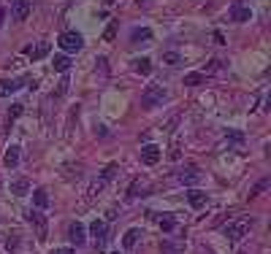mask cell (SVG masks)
I'll return each mask as SVG.
<instances>
[{
    "label": "cell",
    "instance_id": "obj_1",
    "mask_svg": "<svg viewBox=\"0 0 271 254\" xmlns=\"http://www.w3.org/2000/svg\"><path fill=\"white\" fill-rule=\"evenodd\" d=\"M252 225H255L252 216H244V219L228 222V225H225V230H223L225 241H228V243H239V241H242V238L247 235L249 230H252Z\"/></svg>",
    "mask_w": 271,
    "mask_h": 254
},
{
    "label": "cell",
    "instance_id": "obj_2",
    "mask_svg": "<svg viewBox=\"0 0 271 254\" xmlns=\"http://www.w3.org/2000/svg\"><path fill=\"white\" fill-rule=\"evenodd\" d=\"M168 98V92H165L160 84H149L147 89L141 92V108H158V106H163V100Z\"/></svg>",
    "mask_w": 271,
    "mask_h": 254
},
{
    "label": "cell",
    "instance_id": "obj_3",
    "mask_svg": "<svg viewBox=\"0 0 271 254\" xmlns=\"http://www.w3.org/2000/svg\"><path fill=\"white\" fill-rule=\"evenodd\" d=\"M60 49H63V52H68V54H73V52H79V49L84 46V38L82 35L76 33V30H68V33H63L60 35Z\"/></svg>",
    "mask_w": 271,
    "mask_h": 254
},
{
    "label": "cell",
    "instance_id": "obj_4",
    "mask_svg": "<svg viewBox=\"0 0 271 254\" xmlns=\"http://www.w3.org/2000/svg\"><path fill=\"white\" fill-rule=\"evenodd\" d=\"M106 233H109V227H106V222L103 219H95L92 225H90V235H92V241H95V249H103L106 246Z\"/></svg>",
    "mask_w": 271,
    "mask_h": 254
},
{
    "label": "cell",
    "instance_id": "obj_5",
    "mask_svg": "<svg viewBox=\"0 0 271 254\" xmlns=\"http://www.w3.org/2000/svg\"><path fill=\"white\" fill-rule=\"evenodd\" d=\"M160 157H163V149L158 144H144L141 146V162L144 165H158Z\"/></svg>",
    "mask_w": 271,
    "mask_h": 254
},
{
    "label": "cell",
    "instance_id": "obj_6",
    "mask_svg": "<svg viewBox=\"0 0 271 254\" xmlns=\"http://www.w3.org/2000/svg\"><path fill=\"white\" fill-rule=\"evenodd\" d=\"M177 179H179V184H184V187H195L201 179H203V173H201L195 165H190V168H184V170H179Z\"/></svg>",
    "mask_w": 271,
    "mask_h": 254
},
{
    "label": "cell",
    "instance_id": "obj_7",
    "mask_svg": "<svg viewBox=\"0 0 271 254\" xmlns=\"http://www.w3.org/2000/svg\"><path fill=\"white\" fill-rule=\"evenodd\" d=\"M230 19H233V22H249V19H252V11H249L247 3L233 0V3H230Z\"/></svg>",
    "mask_w": 271,
    "mask_h": 254
},
{
    "label": "cell",
    "instance_id": "obj_8",
    "mask_svg": "<svg viewBox=\"0 0 271 254\" xmlns=\"http://www.w3.org/2000/svg\"><path fill=\"white\" fill-rule=\"evenodd\" d=\"M68 241H71L73 246H84V241H87V233H84V225H82V222H71V225H68Z\"/></svg>",
    "mask_w": 271,
    "mask_h": 254
},
{
    "label": "cell",
    "instance_id": "obj_9",
    "mask_svg": "<svg viewBox=\"0 0 271 254\" xmlns=\"http://www.w3.org/2000/svg\"><path fill=\"white\" fill-rule=\"evenodd\" d=\"M27 222L38 227V241H46V216L30 208V211H27Z\"/></svg>",
    "mask_w": 271,
    "mask_h": 254
},
{
    "label": "cell",
    "instance_id": "obj_10",
    "mask_svg": "<svg viewBox=\"0 0 271 254\" xmlns=\"http://www.w3.org/2000/svg\"><path fill=\"white\" fill-rule=\"evenodd\" d=\"M27 17H30V0H14L11 19H14V22H24Z\"/></svg>",
    "mask_w": 271,
    "mask_h": 254
},
{
    "label": "cell",
    "instance_id": "obj_11",
    "mask_svg": "<svg viewBox=\"0 0 271 254\" xmlns=\"http://www.w3.org/2000/svg\"><path fill=\"white\" fill-rule=\"evenodd\" d=\"M152 41V30L149 27H133L130 30V43H149Z\"/></svg>",
    "mask_w": 271,
    "mask_h": 254
},
{
    "label": "cell",
    "instance_id": "obj_12",
    "mask_svg": "<svg viewBox=\"0 0 271 254\" xmlns=\"http://www.w3.org/2000/svg\"><path fill=\"white\" fill-rule=\"evenodd\" d=\"M24 54H27L33 63H36V60H44L49 54V43H46V41H41L38 46H27V49H24Z\"/></svg>",
    "mask_w": 271,
    "mask_h": 254
},
{
    "label": "cell",
    "instance_id": "obj_13",
    "mask_svg": "<svg viewBox=\"0 0 271 254\" xmlns=\"http://www.w3.org/2000/svg\"><path fill=\"white\" fill-rule=\"evenodd\" d=\"M19 87H22V81H19V79H0V98L14 95Z\"/></svg>",
    "mask_w": 271,
    "mask_h": 254
},
{
    "label": "cell",
    "instance_id": "obj_14",
    "mask_svg": "<svg viewBox=\"0 0 271 254\" xmlns=\"http://www.w3.org/2000/svg\"><path fill=\"white\" fill-rule=\"evenodd\" d=\"M187 200H190V206H193V208H206L209 195H206V192H201V190H190L187 192Z\"/></svg>",
    "mask_w": 271,
    "mask_h": 254
},
{
    "label": "cell",
    "instance_id": "obj_15",
    "mask_svg": "<svg viewBox=\"0 0 271 254\" xmlns=\"http://www.w3.org/2000/svg\"><path fill=\"white\" fill-rule=\"evenodd\" d=\"M133 70L136 73H141V76H149L152 73V60L149 57H136L133 60Z\"/></svg>",
    "mask_w": 271,
    "mask_h": 254
},
{
    "label": "cell",
    "instance_id": "obj_16",
    "mask_svg": "<svg viewBox=\"0 0 271 254\" xmlns=\"http://www.w3.org/2000/svg\"><path fill=\"white\" fill-rule=\"evenodd\" d=\"M141 235H144V233L138 230V227H130V230L122 235V246H125V249H133L136 243H138V238H141Z\"/></svg>",
    "mask_w": 271,
    "mask_h": 254
},
{
    "label": "cell",
    "instance_id": "obj_17",
    "mask_svg": "<svg viewBox=\"0 0 271 254\" xmlns=\"http://www.w3.org/2000/svg\"><path fill=\"white\" fill-rule=\"evenodd\" d=\"M3 165H6V168H17V165H19V146H17V144L8 146L6 157H3Z\"/></svg>",
    "mask_w": 271,
    "mask_h": 254
},
{
    "label": "cell",
    "instance_id": "obj_18",
    "mask_svg": "<svg viewBox=\"0 0 271 254\" xmlns=\"http://www.w3.org/2000/svg\"><path fill=\"white\" fill-rule=\"evenodd\" d=\"M182 84L184 87H201V84H206V73H184Z\"/></svg>",
    "mask_w": 271,
    "mask_h": 254
},
{
    "label": "cell",
    "instance_id": "obj_19",
    "mask_svg": "<svg viewBox=\"0 0 271 254\" xmlns=\"http://www.w3.org/2000/svg\"><path fill=\"white\" fill-rule=\"evenodd\" d=\"M33 206H36L38 211L49 208V195H46V190H36V192H33Z\"/></svg>",
    "mask_w": 271,
    "mask_h": 254
},
{
    "label": "cell",
    "instance_id": "obj_20",
    "mask_svg": "<svg viewBox=\"0 0 271 254\" xmlns=\"http://www.w3.org/2000/svg\"><path fill=\"white\" fill-rule=\"evenodd\" d=\"M11 192H14L17 197L27 195V192H30V181H27V179H14V181H11Z\"/></svg>",
    "mask_w": 271,
    "mask_h": 254
},
{
    "label": "cell",
    "instance_id": "obj_21",
    "mask_svg": "<svg viewBox=\"0 0 271 254\" xmlns=\"http://www.w3.org/2000/svg\"><path fill=\"white\" fill-rule=\"evenodd\" d=\"M52 65H54L57 73H65V70L71 68V57H68V54H57V57L52 60Z\"/></svg>",
    "mask_w": 271,
    "mask_h": 254
},
{
    "label": "cell",
    "instance_id": "obj_22",
    "mask_svg": "<svg viewBox=\"0 0 271 254\" xmlns=\"http://www.w3.org/2000/svg\"><path fill=\"white\" fill-rule=\"evenodd\" d=\"M158 225H160V230H163V233H174L177 219H174V214H163V216L158 219Z\"/></svg>",
    "mask_w": 271,
    "mask_h": 254
},
{
    "label": "cell",
    "instance_id": "obj_23",
    "mask_svg": "<svg viewBox=\"0 0 271 254\" xmlns=\"http://www.w3.org/2000/svg\"><path fill=\"white\" fill-rule=\"evenodd\" d=\"M117 173H119V165H117V162H109V165L103 168V173H100V181H103V184H109V181H112Z\"/></svg>",
    "mask_w": 271,
    "mask_h": 254
},
{
    "label": "cell",
    "instance_id": "obj_24",
    "mask_svg": "<svg viewBox=\"0 0 271 254\" xmlns=\"http://www.w3.org/2000/svg\"><path fill=\"white\" fill-rule=\"evenodd\" d=\"M117 30H119V19H112V22H109V27L103 30V41H109V43H112V41L117 38Z\"/></svg>",
    "mask_w": 271,
    "mask_h": 254
},
{
    "label": "cell",
    "instance_id": "obj_25",
    "mask_svg": "<svg viewBox=\"0 0 271 254\" xmlns=\"http://www.w3.org/2000/svg\"><path fill=\"white\" fill-rule=\"evenodd\" d=\"M269 187H271V179H269V176H266V179H260L258 184H255L252 190H249V200H252V197H258L260 192H263V190H269Z\"/></svg>",
    "mask_w": 271,
    "mask_h": 254
},
{
    "label": "cell",
    "instance_id": "obj_26",
    "mask_svg": "<svg viewBox=\"0 0 271 254\" xmlns=\"http://www.w3.org/2000/svg\"><path fill=\"white\" fill-rule=\"evenodd\" d=\"M163 63L165 65H179L182 63V54L179 52H163Z\"/></svg>",
    "mask_w": 271,
    "mask_h": 254
},
{
    "label": "cell",
    "instance_id": "obj_27",
    "mask_svg": "<svg viewBox=\"0 0 271 254\" xmlns=\"http://www.w3.org/2000/svg\"><path fill=\"white\" fill-rule=\"evenodd\" d=\"M179 252H182V246H174V243L163 241V254H179Z\"/></svg>",
    "mask_w": 271,
    "mask_h": 254
},
{
    "label": "cell",
    "instance_id": "obj_28",
    "mask_svg": "<svg viewBox=\"0 0 271 254\" xmlns=\"http://www.w3.org/2000/svg\"><path fill=\"white\" fill-rule=\"evenodd\" d=\"M22 111H24V108H22V106H19V103H14V108H11V111H8V122H14V119H17V116H19V114H22Z\"/></svg>",
    "mask_w": 271,
    "mask_h": 254
},
{
    "label": "cell",
    "instance_id": "obj_29",
    "mask_svg": "<svg viewBox=\"0 0 271 254\" xmlns=\"http://www.w3.org/2000/svg\"><path fill=\"white\" fill-rule=\"evenodd\" d=\"M6 249H8V252H17V249H19V235L8 238V241H6Z\"/></svg>",
    "mask_w": 271,
    "mask_h": 254
},
{
    "label": "cell",
    "instance_id": "obj_30",
    "mask_svg": "<svg viewBox=\"0 0 271 254\" xmlns=\"http://www.w3.org/2000/svg\"><path fill=\"white\" fill-rule=\"evenodd\" d=\"M52 254H76V249H71V246H63V249H54Z\"/></svg>",
    "mask_w": 271,
    "mask_h": 254
},
{
    "label": "cell",
    "instance_id": "obj_31",
    "mask_svg": "<svg viewBox=\"0 0 271 254\" xmlns=\"http://www.w3.org/2000/svg\"><path fill=\"white\" fill-rule=\"evenodd\" d=\"M214 43H220V46H223V43H225V35L220 33V30H214Z\"/></svg>",
    "mask_w": 271,
    "mask_h": 254
},
{
    "label": "cell",
    "instance_id": "obj_32",
    "mask_svg": "<svg viewBox=\"0 0 271 254\" xmlns=\"http://www.w3.org/2000/svg\"><path fill=\"white\" fill-rule=\"evenodd\" d=\"M95 135H100V138H103V135H109V130L103 125H98V127H95Z\"/></svg>",
    "mask_w": 271,
    "mask_h": 254
},
{
    "label": "cell",
    "instance_id": "obj_33",
    "mask_svg": "<svg viewBox=\"0 0 271 254\" xmlns=\"http://www.w3.org/2000/svg\"><path fill=\"white\" fill-rule=\"evenodd\" d=\"M3 22H6V8L0 6V27H3Z\"/></svg>",
    "mask_w": 271,
    "mask_h": 254
},
{
    "label": "cell",
    "instance_id": "obj_34",
    "mask_svg": "<svg viewBox=\"0 0 271 254\" xmlns=\"http://www.w3.org/2000/svg\"><path fill=\"white\" fill-rule=\"evenodd\" d=\"M103 3H106V6H112V3H114V0H103Z\"/></svg>",
    "mask_w": 271,
    "mask_h": 254
},
{
    "label": "cell",
    "instance_id": "obj_35",
    "mask_svg": "<svg viewBox=\"0 0 271 254\" xmlns=\"http://www.w3.org/2000/svg\"><path fill=\"white\" fill-rule=\"evenodd\" d=\"M112 254H119V252H112Z\"/></svg>",
    "mask_w": 271,
    "mask_h": 254
},
{
    "label": "cell",
    "instance_id": "obj_36",
    "mask_svg": "<svg viewBox=\"0 0 271 254\" xmlns=\"http://www.w3.org/2000/svg\"><path fill=\"white\" fill-rule=\"evenodd\" d=\"M138 3H144V0H138Z\"/></svg>",
    "mask_w": 271,
    "mask_h": 254
},
{
    "label": "cell",
    "instance_id": "obj_37",
    "mask_svg": "<svg viewBox=\"0 0 271 254\" xmlns=\"http://www.w3.org/2000/svg\"><path fill=\"white\" fill-rule=\"evenodd\" d=\"M239 254H244V252H239Z\"/></svg>",
    "mask_w": 271,
    "mask_h": 254
}]
</instances>
